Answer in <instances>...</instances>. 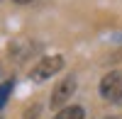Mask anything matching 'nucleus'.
<instances>
[{
    "instance_id": "f03ea898",
    "label": "nucleus",
    "mask_w": 122,
    "mask_h": 119,
    "mask_svg": "<svg viewBox=\"0 0 122 119\" xmlns=\"http://www.w3.org/2000/svg\"><path fill=\"white\" fill-rule=\"evenodd\" d=\"M98 92L107 102H120L122 100V71H110L103 75L98 85Z\"/></svg>"
},
{
    "instance_id": "423d86ee",
    "label": "nucleus",
    "mask_w": 122,
    "mask_h": 119,
    "mask_svg": "<svg viewBox=\"0 0 122 119\" xmlns=\"http://www.w3.org/2000/svg\"><path fill=\"white\" fill-rule=\"evenodd\" d=\"M12 3H17V5H27V3H32V0H12Z\"/></svg>"
},
{
    "instance_id": "39448f33",
    "label": "nucleus",
    "mask_w": 122,
    "mask_h": 119,
    "mask_svg": "<svg viewBox=\"0 0 122 119\" xmlns=\"http://www.w3.org/2000/svg\"><path fill=\"white\" fill-rule=\"evenodd\" d=\"M12 87H15V80H5L3 85H0V110H3V107H5L7 97L12 95Z\"/></svg>"
},
{
    "instance_id": "f257e3e1",
    "label": "nucleus",
    "mask_w": 122,
    "mask_h": 119,
    "mask_svg": "<svg viewBox=\"0 0 122 119\" xmlns=\"http://www.w3.org/2000/svg\"><path fill=\"white\" fill-rule=\"evenodd\" d=\"M76 87H78V78L76 75H66L64 80H59L56 87L51 90V97H49V107L51 110H64L66 102L71 100V95L76 92Z\"/></svg>"
},
{
    "instance_id": "0eeeda50",
    "label": "nucleus",
    "mask_w": 122,
    "mask_h": 119,
    "mask_svg": "<svg viewBox=\"0 0 122 119\" xmlns=\"http://www.w3.org/2000/svg\"><path fill=\"white\" fill-rule=\"evenodd\" d=\"M110 119H122V117H110Z\"/></svg>"
},
{
    "instance_id": "20e7f679",
    "label": "nucleus",
    "mask_w": 122,
    "mask_h": 119,
    "mask_svg": "<svg viewBox=\"0 0 122 119\" xmlns=\"http://www.w3.org/2000/svg\"><path fill=\"white\" fill-rule=\"evenodd\" d=\"M54 119H86V110H83V105H68L64 110H59Z\"/></svg>"
},
{
    "instance_id": "7ed1b4c3",
    "label": "nucleus",
    "mask_w": 122,
    "mask_h": 119,
    "mask_svg": "<svg viewBox=\"0 0 122 119\" xmlns=\"http://www.w3.org/2000/svg\"><path fill=\"white\" fill-rule=\"evenodd\" d=\"M61 68H64V56H44L42 61H39L34 68H32V73H29V78H32L34 83H44L49 80L51 75H56Z\"/></svg>"
}]
</instances>
